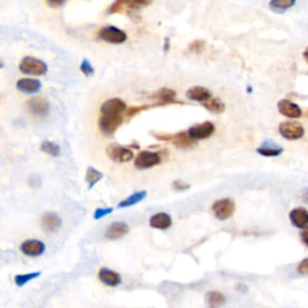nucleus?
Instances as JSON below:
<instances>
[{
	"mask_svg": "<svg viewBox=\"0 0 308 308\" xmlns=\"http://www.w3.org/2000/svg\"><path fill=\"white\" fill-rule=\"evenodd\" d=\"M297 272L300 275H308V258L303 259L300 264L297 265Z\"/></svg>",
	"mask_w": 308,
	"mask_h": 308,
	"instance_id": "nucleus-36",
	"label": "nucleus"
},
{
	"mask_svg": "<svg viewBox=\"0 0 308 308\" xmlns=\"http://www.w3.org/2000/svg\"><path fill=\"white\" fill-rule=\"evenodd\" d=\"M289 218H290L291 224L297 229H306L308 226V211L303 207H296L294 210H291L290 214H289Z\"/></svg>",
	"mask_w": 308,
	"mask_h": 308,
	"instance_id": "nucleus-14",
	"label": "nucleus"
},
{
	"mask_svg": "<svg viewBox=\"0 0 308 308\" xmlns=\"http://www.w3.org/2000/svg\"><path fill=\"white\" fill-rule=\"evenodd\" d=\"M236 206L234 200H231L229 198L225 199H219V200H216L212 205V211H213L214 216H216L217 219L219 220H227L229 218H231L235 213Z\"/></svg>",
	"mask_w": 308,
	"mask_h": 308,
	"instance_id": "nucleus-2",
	"label": "nucleus"
},
{
	"mask_svg": "<svg viewBox=\"0 0 308 308\" xmlns=\"http://www.w3.org/2000/svg\"><path fill=\"white\" fill-rule=\"evenodd\" d=\"M41 272H30V274H24V275H17L15 276V283L17 287H24L28 282L33 281V279L40 277Z\"/></svg>",
	"mask_w": 308,
	"mask_h": 308,
	"instance_id": "nucleus-30",
	"label": "nucleus"
},
{
	"mask_svg": "<svg viewBox=\"0 0 308 308\" xmlns=\"http://www.w3.org/2000/svg\"><path fill=\"white\" fill-rule=\"evenodd\" d=\"M185 96L192 101H198L202 104V102L207 101L208 99H211L213 95H212L210 89L205 88V87L201 86H195L192 87V88L188 89L187 93H185Z\"/></svg>",
	"mask_w": 308,
	"mask_h": 308,
	"instance_id": "nucleus-19",
	"label": "nucleus"
},
{
	"mask_svg": "<svg viewBox=\"0 0 308 308\" xmlns=\"http://www.w3.org/2000/svg\"><path fill=\"white\" fill-rule=\"evenodd\" d=\"M207 308H221L226 302L225 295L220 291H208L205 296Z\"/></svg>",
	"mask_w": 308,
	"mask_h": 308,
	"instance_id": "nucleus-22",
	"label": "nucleus"
},
{
	"mask_svg": "<svg viewBox=\"0 0 308 308\" xmlns=\"http://www.w3.org/2000/svg\"><path fill=\"white\" fill-rule=\"evenodd\" d=\"M149 225L154 227V229L159 230H166L172 225V219L168 213H164V212H159V213L154 214L150 217L149 219Z\"/></svg>",
	"mask_w": 308,
	"mask_h": 308,
	"instance_id": "nucleus-21",
	"label": "nucleus"
},
{
	"mask_svg": "<svg viewBox=\"0 0 308 308\" xmlns=\"http://www.w3.org/2000/svg\"><path fill=\"white\" fill-rule=\"evenodd\" d=\"M160 163H162V157H160L159 153L143 150V152L137 154V157L135 158V168L139 170H146L159 165Z\"/></svg>",
	"mask_w": 308,
	"mask_h": 308,
	"instance_id": "nucleus-5",
	"label": "nucleus"
},
{
	"mask_svg": "<svg viewBox=\"0 0 308 308\" xmlns=\"http://www.w3.org/2000/svg\"><path fill=\"white\" fill-rule=\"evenodd\" d=\"M46 250V246L43 241L38 240H27L21 245V252L24 255L36 258V256L43 255Z\"/></svg>",
	"mask_w": 308,
	"mask_h": 308,
	"instance_id": "nucleus-11",
	"label": "nucleus"
},
{
	"mask_svg": "<svg viewBox=\"0 0 308 308\" xmlns=\"http://www.w3.org/2000/svg\"><path fill=\"white\" fill-rule=\"evenodd\" d=\"M18 91H21L24 94H35V93L40 92L41 82L38 80L34 79H22L16 83Z\"/></svg>",
	"mask_w": 308,
	"mask_h": 308,
	"instance_id": "nucleus-20",
	"label": "nucleus"
},
{
	"mask_svg": "<svg viewBox=\"0 0 308 308\" xmlns=\"http://www.w3.org/2000/svg\"><path fill=\"white\" fill-rule=\"evenodd\" d=\"M99 37H100L102 41H106V43L108 44L120 45L127 41L128 35L120 28L113 27V25H107V27L100 29V31H99Z\"/></svg>",
	"mask_w": 308,
	"mask_h": 308,
	"instance_id": "nucleus-4",
	"label": "nucleus"
},
{
	"mask_svg": "<svg viewBox=\"0 0 308 308\" xmlns=\"http://www.w3.org/2000/svg\"><path fill=\"white\" fill-rule=\"evenodd\" d=\"M188 48H189V51L192 53H197V54L201 53L205 48V41H202V40L192 41V43L189 45Z\"/></svg>",
	"mask_w": 308,
	"mask_h": 308,
	"instance_id": "nucleus-33",
	"label": "nucleus"
},
{
	"mask_svg": "<svg viewBox=\"0 0 308 308\" xmlns=\"http://www.w3.org/2000/svg\"><path fill=\"white\" fill-rule=\"evenodd\" d=\"M107 15H113V14H128V2L125 0H118L114 2L110 8L106 11Z\"/></svg>",
	"mask_w": 308,
	"mask_h": 308,
	"instance_id": "nucleus-29",
	"label": "nucleus"
},
{
	"mask_svg": "<svg viewBox=\"0 0 308 308\" xmlns=\"http://www.w3.org/2000/svg\"><path fill=\"white\" fill-rule=\"evenodd\" d=\"M154 136H156L158 140L172 142L176 147H178V148H190V147L197 144V141L192 139L188 131H182V133H177V134H164L163 136L156 134Z\"/></svg>",
	"mask_w": 308,
	"mask_h": 308,
	"instance_id": "nucleus-3",
	"label": "nucleus"
},
{
	"mask_svg": "<svg viewBox=\"0 0 308 308\" xmlns=\"http://www.w3.org/2000/svg\"><path fill=\"white\" fill-rule=\"evenodd\" d=\"M201 105L204 106L206 110L212 112V113L219 114V113H223V112L225 111V104H224V102L221 101L219 98H216V96H212L211 99H208L207 101L202 102Z\"/></svg>",
	"mask_w": 308,
	"mask_h": 308,
	"instance_id": "nucleus-24",
	"label": "nucleus"
},
{
	"mask_svg": "<svg viewBox=\"0 0 308 308\" xmlns=\"http://www.w3.org/2000/svg\"><path fill=\"white\" fill-rule=\"evenodd\" d=\"M279 113H282L288 118H300L302 115V110L300 106L295 102L288 100V99H282L277 104Z\"/></svg>",
	"mask_w": 308,
	"mask_h": 308,
	"instance_id": "nucleus-12",
	"label": "nucleus"
},
{
	"mask_svg": "<svg viewBox=\"0 0 308 308\" xmlns=\"http://www.w3.org/2000/svg\"><path fill=\"white\" fill-rule=\"evenodd\" d=\"M62 218L58 216L54 212H47L43 216L41 219V225L46 233H53L62 226Z\"/></svg>",
	"mask_w": 308,
	"mask_h": 308,
	"instance_id": "nucleus-17",
	"label": "nucleus"
},
{
	"mask_svg": "<svg viewBox=\"0 0 308 308\" xmlns=\"http://www.w3.org/2000/svg\"><path fill=\"white\" fill-rule=\"evenodd\" d=\"M19 70L25 75L43 76L46 75L48 67L47 64L43 60L36 59L34 57H24L22 62L19 63Z\"/></svg>",
	"mask_w": 308,
	"mask_h": 308,
	"instance_id": "nucleus-1",
	"label": "nucleus"
},
{
	"mask_svg": "<svg viewBox=\"0 0 308 308\" xmlns=\"http://www.w3.org/2000/svg\"><path fill=\"white\" fill-rule=\"evenodd\" d=\"M172 188L175 189L176 191H183V190H188V189H190V184L187 182H183V181H175L172 183Z\"/></svg>",
	"mask_w": 308,
	"mask_h": 308,
	"instance_id": "nucleus-35",
	"label": "nucleus"
},
{
	"mask_svg": "<svg viewBox=\"0 0 308 308\" xmlns=\"http://www.w3.org/2000/svg\"><path fill=\"white\" fill-rule=\"evenodd\" d=\"M127 108H128L127 105H125V102L123 100L114 98V99H110V100H106L104 104L101 105L100 111L102 115H107V114L124 115Z\"/></svg>",
	"mask_w": 308,
	"mask_h": 308,
	"instance_id": "nucleus-10",
	"label": "nucleus"
},
{
	"mask_svg": "<svg viewBox=\"0 0 308 308\" xmlns=\"http://www.w3.org/2000/svg\"><path fill=\"white\" fill-rule=\"evenodd\" d=\"M40 148L44 153H46L51 157H59L60 156L59 144L56 143V142H52V141H44V142L41 143Z\"/></svg>",
	"mask_w": 308,
	"mask_h": 308,
	"instance_id": "nucleus-27",
	"label": "nucleus"
},
{
	"mask_svg": "<svg viewBox=\"0 0 308 308\" xmlns=\"http://www.w3.org/2000/svg\"><path fill=\"white\" fill-rule=\"evenodd\" d=\"M128 233H129V225L125 221H115L107 227L105 237L107 240H118L124 237Z\"/></svg>",
	"mask_w": 308,
	"mask_h": 308,
	"instance_id": "nucleus-15",
	"label": "nucleus"
},
{
	"mask_svg": "<svg viewBox=\"0 0 308 308\" xmlns=\"http://www.w3.org/2000/svg\"><path fill=\"white\" fill-rule=\"evenodd\" d=\"M176 92L173 89L170 88H162L158 91L156 94L153 95V99L156 100L157 106H163V105H170V104H176L177 101V96H176Z\"/></svg>",
	"mask_w": 308,
	"mask_h": 308,
	"instance_id": "nucleus-18",
	"label": "nucleus"
},
{
	"mask_svg": "<svg viewBox=\"0 0 308 308\" xmlns=\"http://www.w3.org/2000/svg\"><path fill=\"white\" fill-rule=\"evenodd\" d=\"M301 240H302L304 246L308 248V226L306 227V229H303L302 231H301Z\"/></svg>",
	"mask_w": 308,
	"mask_h": 308,
	"instance_id": "nucleus-37",
	"label": "nucleus"
},
{
	"mask_svg": "<svg viewBox=\"0 0 308 308\" xmlns=\"http://www.w3.org/2000/svg\"><path fill=\"white\" fill-rule=\"evenodd\" d=\"M124 115H101L100 120H99V128H100L101 133L107 135V136L113 135L115 130H117L124 122Z\"/></svg>",
	"mask_w": 308,
	"mask_h": 308,
	"instance_id": "nucleus-6",
	"label": "nucleus"
},
{
	"mask_svg": "<svg viewBox=\"0 0 308 308\" xmlns=\"http://www.w3.org/2000/svg\"><path fill=\"white\" fill-rule=\"evenodd\" d=\"M146 197H147V191L146 190H141V191L134 192V194H131L130 197H128L127 199H124L123 201H121L120 204H118V208H127V207L134 206V205L139 204V202L144 200Z\"/></svg>",
	"mask_w": 308,
	"mask_h": 308,
	"instance_id": "nucleus-25",
	"label": "nucleus"
},
{
	"mask_svg": "<svg viewBox=\"0 0 308 308\" xmlns=\"http://www.w3.org/2000/svg\"><path fill=\"white\" fill-rule=\"evenodd\" d=\"M98 277L101 283H104L107 287H118L122 283V276L118 272L112 271L107 267H102L99 270Z\"/></svg>",
	"mask_w": 308,
	"mask_h": 308,
	"instance_id": "nucleus-16",
	"label": "nucleus"
},
{
	"mask_svg": "<svg viewBox=\"0 0 308 308\" xmlns=\"http://www.w3.org/2000/svg\"><path fill=\"white\" fill-rule=\"evenodd\" d=\"M307 115H308V110H307Z\"/></svg>",
	"mask_w": 308,
	"mask_h": 308,
	"instance_id": "nucleus-42",
	"label": "nucleus"
},
{
	"mask_svg": "<svg viewBox=\"0 0 308 308\" xmlns=\"http://www.w3.org/2000/svg\"><path fill=\"white\" fill-rule=\"evenodd\" d=\"M301 199L306 202V204H308V188L303 189L302 190V194H301Z\"/></svg>",
	"mask_w": 308,
	"mask_h": 308,
	"instance_id": "nucleus-39",
	"label": "nucleus"
},
{
	"mask_svg": "<svg viewBox=\"0 0 308 308\" xmlns=\"http://www.w3.org/2000/svg\"><path fill=\"white\" fill-rule=\"evenodd\" d=\"M107 156L110 157L111 160H113L115 163H128L134 158V152L128 147L120 146V144H110V146L106 148Z\"/></svg>",
	"mask_w": 308,
	"mask_h": 308,
	"instance_id": "nucleus-8",
	"label": "nucleus"
},
{
	"mask_svg": "<svg viewBox=\"0 0 308 308\" xmlns=\"http://www.w3.org/2000/svg\"><path fill=\"white\" fill-rule=\"evenodd\" d=\"M47 5L51 6V8H53V9H58V8H62V6L65 5V2H47Z\"/></svg>",
	"mask_w": 308,
	"mask_h": 308,
	"instance_id": "nucleus-38",
	"label": "nucleus"
},
{
	"mask_svg": "<svg viewBox=\"0 0 308 308\" xmlns=\"http://www.w3.org/2000/svg\"><path fill=\"white\" fill-rule=\"evenodd\" d=\"M80 69H81V71L83 75L86 77H91L94 75V67L92 66V64L88 62L87 59H83L81 65H80Z\"/></svg>",
	"mask_w": 308,
	"mask_h": 308,
	"instance_id": "nucleus-32",
	"label": "nucleus"
},
{
	"mask_svg": "<svg viewBox=\"0 0 308 308\" xmlns=\"http://www.w3.org/2000/svg\"><path fill=\"white\" fill-rule=\"evenodd\" d=\"M102 177H104V176H102V173L99 171V170L92 168V166H89V168L87 169L86 182L88 183L89 189H92L96 184V183H98L99 181H101Z\"/></svg>",
	"mask_w": 308,
	"mask_h": 308,
	"instance_id": "nucleus-26",
	"label": "nucleus"
},
{
	"mask_svg": "<svg viewBox=\"0 0 308 308\" xmlns=\"http://www.w3.org/2000/svg\"><path fill=\"white\" fill-rule=\"evenodd\" d=\"M112 212H113V208L112 207H107V208H96L94 212V219L99 220L101 219V218H104L106 216H108V214H111Z\"/></svg>",
	"mask_w": 308,
	"mask_h": 308,
	"instance_id": "nucleus-34",
	"label": "nucleus"
},
{
	"mask_svg": "<svg viewBox=\"0 0 308 308\" xmlns=\"http://www.w3.org/2000/svg\"><path fill=\"white\" fill-rule=\"evenodd\" d=\"M278 131L287 140H298L304 135L303 127L297 122H283L279 124Z\"/></svg>",
	"mask_w": 308,
	"mask_h": 308,
	"instance_id": "nucleus-7",
	"label": "nucleus"
},
{
	"mask_svg": "<svg viewBox=\"0 0 308 308\" xmlns=\"http://www.w3.org/2000/svg\"><path fill=\"white\" fill-rule=\"evenodd\" d=\"M294 5H295V0H272V2L268 4L270 8L277 12H283L285 10L290 9L291 6Z\"/></svg>",
	"mask_w": 308,
	"mask_h": 308,
	"instance_id": "nucleus-28",
	"label": "nucleus"
},
{
	"mask_svg": "<svg viewBox=\"0 0 308 308\" xmlns=\"http://www.w3.org/2000/svg\"><path fill=\"white\" fill-rule=\"evenodd\" d=\"M149 107H153V106L150 105H142V106H131V107H128L127 111H125V117L127 118H131L135 117V115H137L140 113V112L148 110Z\"/></svg>",
	"mask_w": 308,
	"mask_h": 308,
	"instance_id": "nucleus-31",
	"label": "nucleus"
},
{
	"mask_svg": "<svg viewBox=\"0 0 308 308\" xmlns=\"http://www.w3.org/2000/svg\"><path fill=\"white\" fill-rule=\"evenodd\" d=\"M27 107L30 113L37 117H45L50 111V104L43 98H31L27 101Z\"/></svg>",
	"mask_w": 308,
	"mask_h": 308,
	"instance_id": "nucleus-13",
	"label": "nucleus"
},
{
	"mask_svg": "<svg viewBox=\"0 0 308 308\" xmlns=\"http://www.w3.org/2000/svg\"><path fill=\"white\" fill-rule=\"evenodd\" d=\"M303 58H304V59H306V62L308 63V47L306 48V51H304V52H303Z\"/></svg>",
	"mask_w": 308,
	"mask_h": 308,
	"instance_id": "nucleus-41",
	"label": "nucleus"
},
{
	"mask_svg": "<svg viewBox=\"0 0 308 308\" xmlns=\"http://www.w3.org/2000/svg\"><path fill=\"white\" fill-rule=\"evenodd\" d=\"M214 131H216V127L212 122H204V123L192 125L190 129L188 130V133L195 141H199L211 137L214 134Z\"/></svg>",
	"mask_w": 308,
	"mask_h": 308,
	"instance_id": "nucleus-9",
	"label": "nucleus"
},
{
	"mask_svg": "<svg viewBox=\"0 0 308 308\" xmlns=\"http://www.w3.org/2000/svg\"><path fill=\"white\" fill-rule=\"evenodd\" d=\"M169 47H170V38L166 37L165 38V46H164V48H165V51H169Z\"/></svg>",
	"mask_w": 308,
	"mask_h": 308,
	"instance_id": "nucleus-40",
	"label": "nucleus"
},
{
	"mask_svg": "<svg viewBox=\"0 0 308 308\" xmlns=\"http://www.w3.org/2000/svg\"><path fill=\"white\" fill-rule=\"evenodd\" d=\"M283 147L278 146V144L276 143H262L261 147H259L258 149H256V152H258L260 156L262 157H278L281 156L282 153H283Z\"/></svg>",
	"mask_w": 308,
	"mask_h": 308,
	"instance_id": "nucleus-23",
	"label": "nucleus"
}]
</instances>
